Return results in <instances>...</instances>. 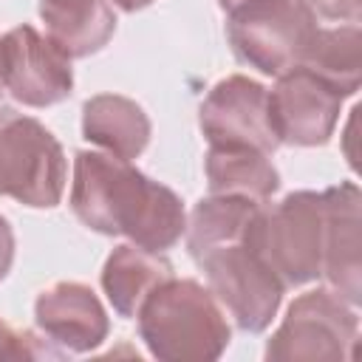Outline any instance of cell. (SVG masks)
Here are the masks:
<instances>
[{
	"label": "cell",
	"instance_id": "cell-5",
	"mask_svg": "<svg viewBox=\"0 0 362 362\" xmlns=\"http://www.w3.org/2000/svg\"><path fill=\"white\" fill-rule=\"evenodd\" d=\"M68 161L57 136L34 116L0 107V195L34 209L62 201Z\"/></svg>",
	"mask_w": 362,
	"mask_h": 362
},
{
	"label": "cell",
	"instance_id": "cell-16",
	"mask_svg": "<svg viewBox=\"0 0 362 362\" xmlns=\"http://www.w3.org/2000/svg\"><path fill=\"white\" fill-rule=\"evenodd\" d=\"M206 187L212 195H243L266 204L280 189V173L269 153L246 144H209L206 158Z\"/></svg>",
	"mask_w": 362,
	"mask_h": 362
},
{
	"label": "cell",
	"instance_id": "cell-21",
	"mask_svg": "<svg viewBox=\"0 0 362 362\" xmlns=\"http://www.w3.org/2000/svg\"><path fill=\"white\" fill-rule=\"evenodd\" d=\"M11 263H14V229L6 221V215H0V283L11 272Z\"/></svg>",
	"mask_w": 362,
	"mask_h": 362
},
{
	"label": "cell",
	"instance_id": "cell-10",
	"mask_svg": "<svg viewBox=\"0 0 362 362\" xmlns=\"http://www.w3.org/2000/svg\"><path fill=\"white\" fill-rule=\"evenodd\" d=\"M198 124L209 144H246L269 156L280 147L269 122V88L243 74H229L209 88Z\"/></svg>",
	"mask_w": 362,
	"mask_h": 362
},
{
	"label": "cell",
	"instance_id": "cell-22",
	"mask_svg": "<svg viewBox=\"0 0 362 362\" xmlns=\"http://www.w3.org/2000/svg\"><path fill=\"white\" fill-rule=\"evenodd\" d=\"M122 11H127V14H133V11H139V8H147L150 3H156V0H113Z\"/></svg>",
	"mask_w": 362,
	"mask_h": 362
},
{
	"label": "cell",
	"instance_id": "cell-3",
	"mask_svg": "<svg viewBox=\"0 0 362 362\" xmlns=\"http://www.w3.org/2000/svg\"><path fill=\"white\" fill-rule=\"evenodd\" d=\"M322 192L297 189L272 206L263 204L249 235L280 283L297 288L322 277Z\"/></svg>",
	"mask_w": 362,
	"mask_h": 362
},
{
	"label": "cell",
	"instance_id": "cell-1",
	"mask_svg": "<svg viewBox=\"0 0 362 362\" xmlns=\"http://www.w3.org/2000/svg\"><path fill=\"white\" fill-rule=\"evenodd\" d=\"M71 209L99 235H124L150 252L173 249L187 226L175 189L153 181L130 161L110 153L79 150L74 156Z\"/></svg>",
	"mask_w": 362,
	"mask_h": 362
},
{
	"label": "cell",
	"instance_id": "cell-11",
	"mask_svg": "<svg viewBox=\"0 0 362 362\" xmlns=\"http://www.w3.org/2000/svg\"><path fill=\"white\" fill-rule=\"evenodd\" d=\"M322 277L354 308L362 303V192L354 181L322 189Z\"/></svg>",
	"mask_w": 362,
	"mask_h": 362
},
{
	"label": "cell",
	"instance_id": "cell-15",
	"mask_svg": "<svg viewBox=\"0 0 362 362\" xmlns=\"http://www.w3.org/2000/svg\"><path fill=\"white\" fill-rule=\"evenodd\" d=\"M167 277H173V263L164 257V252L122 243L107 255L99 280L113 311L124 320H133L147 294Z\"/></svg>",
	"mask_w": 362,
	"mask_h": 362
},
{
	"label": "cell",
	"instance_id": "cell-12",
	"mask_svg": "<svg viewBox=\"0 0 362 362\" xmlns=\"http://www.w3.org/2000/svg\"><path fill=\"white\" fill-rule=\"evenodd\" d=\"M34 322L65 354H88L110 334V320L96 291L76 280H59L37 294Z\"/></svg>",
	"mask_w": 362,
	"mask_h": 362
},
{
	"label": "cell",
	"instance_id": "cell-4",
	"mask_svg": "<svg viewBox=\"0 0 362 362\" xmlns=\"http://www.w3.org/2000/svg\"><path fill=\"white\" fill-rule=\"evenodd\" d=\"M317 25L300 0H246L226 11L232 54L263 76H280L300 65Z\"/></svg>",
	"mask_w": 362,
	"mask_h": 362
},
{
	"label": "cell",
	"instance_id": "cell-8",
	"mask_svg": "<svg viewBox=\"0 0 362 362\" xmlns=\"http://www.w3.org/2000/svg\"><path fill=\"white\" fill-rule=\"evenodd\" d=\"M342 99L345 96L314 71L303 65L288 68L269 90V122L277 141L291 147L328 144L342 113Z\"/></svg>",
	"mask_w": 362,
	"mask_h": 362
},
{
	"label": "cell",
	"instance_id": "cell-2",
	"mask_svg": "<svg viewBox=\"0 0 362 362\" xmlns=\"http://www.w3.org/2000/svg\"><path fill=\"white\" fill-rule=\"evenodd\" d=\"M139 339L150 356L161 362H212L232 339L226 311L209 291L192 277H167L158 283L139 314Z\"/></svg>",
	"mask_w": 362,
	"mask_h": 362
},
{
	"label": "cell",
	"instance_id": "cell-13",
	"mask_svg": "<svg viewBox=\"0 0 362 362\" xmlns=\"http://www.w3.org/2000/svg\"><path fill=\"white\" fill-rule=\"evenodd\" d=\"M150 133V116L136 99L122 93H96L82 105V136L116 158H139Z\"/></svg>",
	"mask_w": 362,
	"mask_h": 362
},
{
	"label": "cell",
	"instance_id": "cell-7",
	"mask_svg": "<svg viewBox=\"0 0 362 362\" xmlns=\"http://www.w3.org/2000/svg\"><path fill=\"white\" fill-rule=\"evenodd\" d=\"M198 266L206 274L209 291L240 331L260 334L272 325L286 286L263 260V255L252 243V235L204 255Z\"/></svg>",
	"mask_w": 362,
	"mask_h": 362
},
{
	"label": "cell",
	"instance_id": "cell-18",
	"mask_svg": "<svg viewBox=\"0 0 362 362\" xmlns=\"http://www.w3.org/2000/svg\"><path fill=\"white\" fill-rule=\"evenodd\" d=\"M300 65L314 71L325 82H331L345 99L354 96L362 82V28H359V23H339L331 28L317 25Z\"/></svg>",
	"mask_w": 362,
	"mask_h": 362
},
{
	"label": "cell",
	"instance_id": "cell-14",
	"mask_svg": "<svg viewBox=\"0 0 362 362\" xmlns=\"http://www.w3.org/2000/svg\"><path fill=\"white\" fill-rule=\"evenodd\" d=\"M40 17L48 40L68 59L102 51L116 34V14L107 0H40Z\"/></svg>",
	"mask_w": 362,
	"mask_h": 362
},
{
	"label": "cell",
	"instance_id": "cell-20",
	"mask_svg": "<svg viewBox=\"0 0 362 362\" xmlns=\"http://www.w3.org/2000/svg\"><path fill=\"white\" fill-rule=\"evenodd\" d=\"M317 23H359L362 0H300Z\"/></svg>",
	"mask_w": 362,
	"mask_h": 362
},
{
	"label": "cell",
	"instance_id": "cell-17",
	"mask_svg": "<svg viewBox=\"0 0 362 362\" xmlns=\"http://www.w3.org/2000/svg\"><path fill=\"white\" fill-rule=\"evenodd\" d=\"M260 206H263L260 201H252L243 195H212L209 192V198H201L192 206L187 226H184L189 257L198 263L204 255L243 240Z\"/></svg>",
	"mask_w": 362,
	"mask_h": 362
},
{
	"label": "cell",
	"instance_id": "cell-6",
	"mask_svg": "<svg viewBox=\"0 0 362 362\" xmlns=\"http://www.w3.org/2000/svg\"><path fill=\"white\" fill-rule=\"evenodd\" d=\"M359 339V317L334 288H311L288 305L283 322L269 337V362H348Z\"/></svg>",
	"mask_w": 362,
	"mask_h": 362
},
{
	"label": "cell",
	"instance_id": "cell-9",
	"mask_svg": "<svg viewBox=\"0 0 362 362\" xmlns=\"http://www.w3.org/2000/svg\"><path fill=\"white\" fill-rule=\"evenodd\" d=\"M0 85L25 107H51L71 96V59L34 25H17L0 37Z\"/></svg>",
	"mask_w": 362,
	"mask_h": 362
},
{
	"label": "cell",
	"instance_id": "cell-23",
	"mask_svg": "<svg viewBox=\"0 0 362 362\" xmlns=\"http://www.w3.org/2000/svg\"><path fill=\"white\" fill-rule=\"evenodd\" d=\"M240 3H246V0H218V6H221L223 11H232V8L240 6Z\"/></svg>",
	"mask_w": 362,
	"mask_h": 362
},
{
	"label": "cell",
	"instance_id": "cell-19",
	"mask_svg": "<svg viewBox=\"0 0 362 362\" xmlns=\"http://www.w3.org/2000/svg\"><path fill=\"white\" fill-rule=\"evenodd\" d=\"M65 351L54 342H40L31 331H17L0 320V359H62Z\"/></svg>",
	"mask_w": 362,
	"mask_h": 362
}]
</instances>
